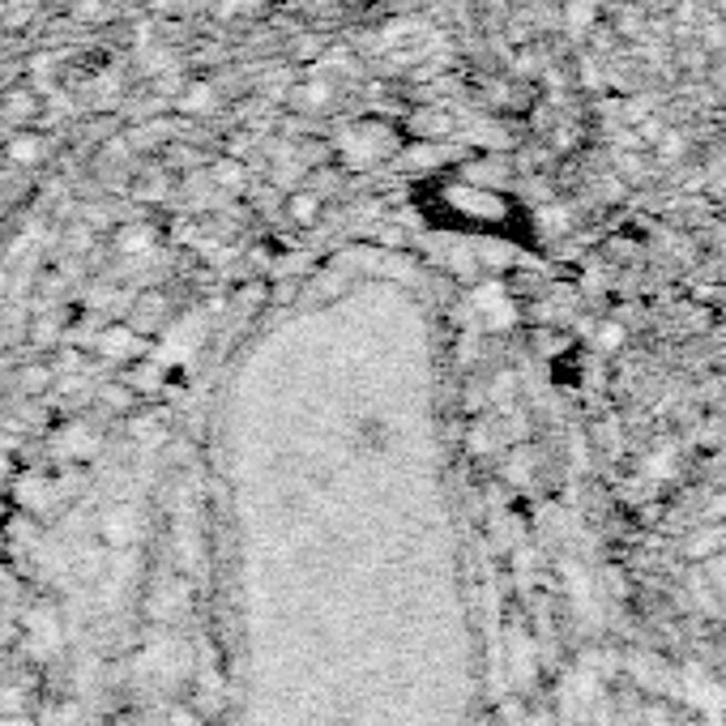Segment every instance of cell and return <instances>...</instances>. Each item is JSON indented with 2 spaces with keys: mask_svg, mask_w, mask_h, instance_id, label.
Segmentation results:
<instances>
[{
  "mask_svg": "<svg viewBox=\"0 0 726 726\" xmlns=\"http://www.w3.org/2000/svg\"><path fill=\"white\" fill-rule=\"evenodd\" d=\"M415 141H436V138H448V129H453V115L448 112H436V108H415L411 115V124H406Z\"/></svg>",
  "mask_w": 726,
  "mask_h": 726,
  "instance_id": "obj_1",
  "label": "cell"
},
{
  "mask_svg": "<svg viewBox=\"0 0 726 726\" xmlns=\"http://www.w3.org/2000/svg\"><path fill=\"white\" fill-rule=\"evenodd\" d=\"M321 205H325V196L316 193V189H295V193L286 196V219L295 226H312L321 219Z\"/></svg>",
  "mask_w": 726,
  "mask_h": 726,
  "instance_id": "obj_2",
  "label": "cell"
},
{
  "mask_svg": "<svg viewBox=\"0 0 726 726\" xmlns=\"http://www.w3.org/2000/svg\"><path fill=\"white\" fill-rule=\"evenodd\" d=\"M598 4L603 0H564V22L568 27H589L598 18Z\"/></svg>",
  "mask_w": 726,
  "mask_h": 726,
  "instance_id": "obj_3",
  "label": "cell"
},
{
  "mask_svg": "<svg viewBox=\"0 0 726 726\" xmlns=\"http://www.w3.org/2000/svg\"><path fill=\"white\" fill-rule=\"evenodd\" d=\"M697 39H700V48H705V52H723V48H726V22L714 13V22H705Z\"/></svg>",
  "mask_w": 726,
  "mask_h": 726,
  "instance_id": "obj_4",
  "label": "cell"
},
{
  "mask_svg": "<svg viewBox=\"0 0 726 726\" xmlns=\"http://www.w3.org/2000/svg\"><path fill=\"white\" fill-rule=\"evenodd\" d=\"M598 346H607V351L624 346V330H619V325H603V330H598Z\"/></svg>",
  "mask_w": 726,
  "mask_h": 726,
  "instance_id": "obj_5",
  "label": "cell"
},
{
  "mask_svg": "<svg viewBox=\"0 0 726 726\" xmlns=\"http://www.w3.org/2000/svg\"><path fill=\"white\" fill-rule=\"evenodd\" d=\"M709 4H714V13H718V18L726 22V0H709Z\"/></svg>",
  "mask_w": 726,
  "mask_h": 726,
  "instance_id": "obj_6",
  "label": "cell"
}]
</instances>
